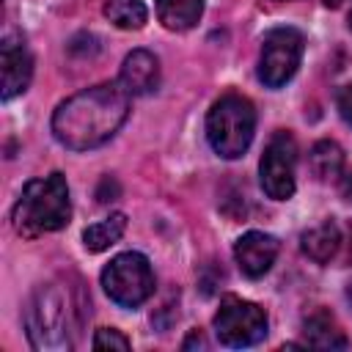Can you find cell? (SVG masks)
Wrapping results in <instances>:
<instances>
[{"instance_id": "6da1fadb", "label": "cell", "mask_w": 352, "mask_h": 352, "mask_svg": "<svg viewBox=\"0 0 352 352\" xmlns=\"http://www.w3.org/2000/svg\"><path fill=\"white\" fill-rule=\"evenodd\" d=\"M129 116V94L121 82H99L85 88L52 113V135L72 151H88L107 143Z\"/></svg>"}, {"instance_id": "7a4b0ae2", "label": "cell", "mask_w": 352, "mask_h": 352, "mask_svg": "<svg viewBox=\"0 0 352 352\" xmlns=\"http://www.w3.org/2000/svg\"><path fill=\"white\" fill-rule=\"evenodd\" d=\"M72 217V201H69V187L63 173H50L41 179H30L14 209H11V223L19 236H41L60 231L69 226Z\"/></svg>"}, {"instance_id": "3957f363", "label": "cell", "mask_w": 352, "mask_h": 352, "mask_svg": "<svg viewBox=\"0 0 352 352\" xmlns=\"http://www.w3.org/2000/svg\"><path fill=\"white\" fill-rule=\"evenodd\" d=\"M25 330L33 349H72V300L60 283H41L25 308Z\"/></svg>"}, {"instance_id": "277c9868", "label": "cell", "mask_w": 352, "mask_h": 352, "mask_svg": "<svg viewBox=\"0 0 352 352\" xmlns=\"http://www.w3.org/2000/svg\"><path fill=\"white\" fill-rule=\"evenodd\" d=\"M256 132V107L239 94L220 96L206 116V138L214 154L223 160H236L248 151Z\"/></svg>"}, {"instance_id": "5b68a950", "label": "cell", "mask_w": 352, "mask_h": 352, "mask_svg": "<svg viewBox=\"0 0 352 352\" xmlns=\"http://www.w3.org/2000/svg\"><path fill=\"white\" fill-rule=\"evenodd\" d=\"M102 289L121 308L143 305L154 294V272L148 258L138 250L118 253L102 270Z\"/></svg>"}, {"instance_id": "8992f818", "label": "cell", "mask_w": 352, "mask_h": 352, "mask_svg": "<svg viewBox=\"0 0 352 352\" xmlns=\"http://www.w3.org/2000/svg\"><path fill=\"white\" fill-rule=\"evenodd\" d=\"M214 336L234 349L253 346L267 336V314L250 300L226 297L214 314Z\"/></svg>"}, {"instance_id": "52a82bcc", "label": "cell", "mask_w": 352, "mask_h": 352, "mask_svg": "<svg viewBox=\"0 0 352 352\" xmlns=\"http://www.w3.org/2000/svg\"><path fill=\"white\" fill-rule=\"evenodd\" d=\"M302 50H305V38L297 28L270 30L264 36L261 55H258V80L270 88L286 85L302 60Z\"/></svg>"}, {"instance_id": "ba28073f", "label": "cell", "mask_w": 352, "mask_h": 352, "mask_svg": "<svg viewBox=\"0 0 352 352\" xmlns=\"http://www.w3.org/2000/svg\"><path fill=\"white\" fill-rule=\"evenodd\" d=\"M294 168H297V143L289 132H275L261 154L258 179L261 190L272 201H286L294 195Z\"/></svg>"}, {"instance_id": "9c48e42d", "label": "cell", "mask_w": 352, "mask_h": 352, "mask_svg": "<svg viewBox=\"0 0 352 352\" xmlns=\"http://www.w3.org/2000/svg\"><path fill=\"white\" fill-rule=\"evenodd\" d=\"M0 74H3V102L19 96L30 77H33V58L25 47L22 38H14V36H6L3 38V47H0Z\"/></svg>"}, {"instance_id": "30bf717a", "label": "cell", "mask_w": 352, "mask_h": 352, "mask_svg": "<svg viewBox=\"0 0 352 352\" xmlns=\"http://www.w3.org/2000/svg\"><path fill=\"white\" fill-rule=\"evenodd\" d=\"M278 239L272 234H264V231H248L236 239L234 245V258L239 264V270L248 275V278H261L264 272H270V267L275 264L278 258Z\"/></svg>"}, {"instance_id": "8fae6325", "label": "cell", "mask_w": 352, "mask_h": 352, "mask_svg": "<svg viewBox=\"0 0 352 352\" xmlns=\"http://www.w3.org/2000/svg\"><path fill=\"white\" fill-rule=\"evenodd\" d=\"M118 82L129 96H143L154 91L160 82V60L148 50H132L121 63Z\"/></svg>"}, {"instance_id": "7c38bea8", "label": "cell", "mask_w": 352, "mask_h": 352, "mask_svg": "<svg viewBox=\"0 0 352 352\" xmlns=\"http://www.w3.org/2000/svg\"><path fill=\"white\" fill-rule=\"evenodd\" d=\"M300 248L316 264H327L338 253V248H341V228H338V223L336 220H322L319 226L308 228L300 236Z\"/></svg>"}, {"instance_id": "4fadbf2b", "label": "cell", "mask_w": 352, "mask_h": 352, "mask_svg": "<svg viewBox=\"0 0 352 352\" xmlns=\"http://www.w3.org/2000/svg\"><path fill=\"white\" fill-rule=\"evenodd\" d=\"M305 344L314 349H346V336L327 311H316L302 322Z\"/></svg>"}, {"instance_id": "5bb4252c", "label": "cell", "mask_w": 352, "mask_h": 352, "mask_svg": "<svg viewBox=\"0 0 352 352\" xmlns=\"http://www.w3.org/2000/svg\"><path fill=\"white\" fill-rule=\"evenodd\" d=\"M204 14V0H157V19L176 33L198 25Z\"/></svg>"}, {"instance_id": "9a60e30c", "label": "cell", "mask_w": 352, "mask_h": 352, "mask_svg": "<svg viewBox=\"0 0 352 352\" xmlns=\"http://www.w3.org/2000/svg\"><path fill=\"white\" fill-rule=\"evenodd\" d=\"M308 165L319 182H333L344 173V151L336 140H319L308 151Z\"/></svg>"}, {"instance_id": "2e32d148", "label": "cell", "mask_w": 352, "mask_h": 352, "mask_svg": "<svg viewBox=\"0 0 352 352\" xmlns=\"http://www.w3.org/2000/svg\"><path fill=\"white\" fill-rule=\"evenodd\" d=\"M124 231H126V214L116 212V214H110V217H104V220L88 226V228L82 231V245H85V250H91V253H102V250H107L110 245H116Z\"/></svg>"}, {"instance_id": "e0dca14e", "label": "cell", "mask_w": 352, "mask_h": 352, "mask_svg": "<svg viewBox=\"0 0 352 352\" xmlns=\"http://www.w3.org/2000/svg\"><path fill=\"white\" fill-rule=\"evenodd\" d=\"M102 11L121 30H140L148 19V8L143 0H104Z\"/></svg>"}, {"instance_id": "ac0fdd59", "label": "cell", "mask_w": 352, "mask_h": 352, "mask_svg": "<svg viewBox=\"0 0 352 352\" xmlns=\"http://www.w3.org/2000/svg\"><path fill=\"white\" fill-rule=\"evenodd\" d=\"M91 346L96 352H102V349H129L132 344H129V338L121 330H116V327H99L96 336H94V341H91Z\"/></svg>"}, {"instance_id": "d6986e66", "label": "cell", "mask_w": 352, "mask_h": 352, "mask_svg": "<svg viewBox=\"0 0 352 352\" xmlns=\"http://www.w3.org/2000/svg\"><path fill=\"white\" fill-rule=\"evenodd\" d=\"M336 104H338V113H341V118H344L346 124H352V82H349V85H344V88L338 91V96H336Z\"/></svg>"}, {"instance_id": "ffe728a7", "label": "cell", "mask_w": 352, "mask_h": 352, "mask_svg": "<svg viewBox=\"0 0 352 352\" xmlns=\"http://www.w3.org/2000/svg\"><path fill=\"white\" fill-rule=\"evenodd\" d=\"M341 192L346 201H352V170L349 173H341Z\"/></svg>"}, {"instance_id": "44dd1931", "label": "cell", "mask_w": 352, "mask_h": 352, "mask_svg": "<svg viewBox=\"0 0 352 352\" xmlns=\"http://www.w3.org/2000/svg\"><path fill=\"white\" fill-rule=\"evenodd\" d=\"M195 344H198V346H206V341L201 338V333H192V336L184 341V349H190V346H195Z\"/></svg>"}, {"instance_id": "7402d4cb", "label": "cell", "mask_w": 352, "mask_h": 352, "mask_svg": "<svg viewBox=\"0 0 352 352\" xmlns=\"http://www.w3.org/2000/svg\"><path fill=\"white\" fill-rule=\"evenodd\" d=\"M341 3H344V0H324V6H327V8H338Z\"/></svg>"}, {"instance_id": "603a6c76", "label": "cell", "mask_w": 352, "mask_h": 352, "mask_svg": "<svg viewBox=\"0 0 352 352\" xmlns=\"http://www.w3.org/2000/svg\"><path fill=\"white\" fill-rule=\"evenodd\" d=\"M349 28H352V14H349Z\"/></svg>"}]
</instances>
